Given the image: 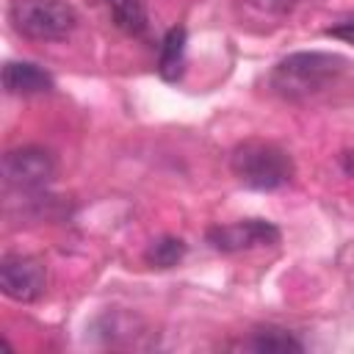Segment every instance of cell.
I'll use <instances>...</instances> for the list:
<instances>
[{
	"instance_id": "cell-1",
	"label": "cell",
	"mask_w": 354,
	"mask_h": 354,
	"mask_svg": "<svg viewBox=\"0 0 354 354\" xmlns=\"http://www.w3.org/2000/svg\"><path fill=\"white\" fill-rule=\"evenodd\" d=\"M268 86L296 105H340L354 100V61L324 50L290 53L271 69Z\"/></svg>"
},
{
	"instance_id": "cell-2",
	"label": "cell",
	"mask_w": 354,
	"mask_h": 354,
	"mask_svg": "<svg viewBox=\"0 0 354 354\" xmlns=\"http://www.w3.org/2000/svg\"><path fill=\"white\" fill-rule=\"evenodd\" d=\"M230 169L243 185L254 191H277L288 185L296 174L293 158L282 147L263 138L241 141L230 152Z\"/></svg>"
},
{
	"instance_id": "cell-3",
	"label": "cell",
	"mask_w": 354,
	"mask_h": 354,
	"mask_svg": "<svg viewBox=\"0 0 354 354\" xmlns=\"http://www.w3.org/2000/svg\"><path fill=\"white\" fill-rule=\"evenodd\" d=\"M8 22L25 39L61 41L77 28L80 17L66 0H11Z\"/></svg>"
},
{
	"instance_id": "cell-4",
	"label": "cell",
	"mask_w": 354,
	"mask_h": 354,
	"mask_svg": "<svg viewBox=\"0 0 354 354\" xmlns=\"http://www.w3.org/2000/svg\"><path fill=\"white\" fill-rule=\"evenodd\" d=\"M282 238L279 227L268 218H241L232 224H216L205 232V241L210 249L232 254V252H249L260 246H277Z\"/></svg>"
},
{
	"instance_id": "cell-5",
	"label": "cell",
	"mask_w": 354,
	"mask_h": 354,
	"mask_svg": "<svg viewBox=\"0 0 354 354\" xmlns=\"http://www.w3.org/2000/svg\"><path fill=\"white\" fill-rule=\"evenodd\" d=\"M55 177V158L44 147H17L3 155V180L17 191H41Z\"/></svg>"
},
{
	"instance_id": "cell-6",
	"label": "cell",
	"mask_w": 354,
	"mask_h": 354,
	"mask_svg": "<svg viewBox=\"0 0 354 354\" xmlns=\"http://www.w3.org/2000/svg\"><path fill=\"white\" fill-rule=\"evenodd\" d=\"M47 268L39 257L30 254H6L0 260V290L22 304L36 301L44 293Z\"/></svg>"
},
{
	"instance_id": "cell-7",
	"label": "cell",
	"mask_w": 354,
	"mask_h": 354,
	"mask_svg": "<svg viewBox=\"0 0 354 354\" xmlns=\"http://www.w3.org/2000/svg\"><path fill=\"white\" fill-rule=\"evenodd\" d=\"M53 86H55L53 75L33 61H6L3 66V88L8 94L30 97V94L53 91Z\"/></svg>"
},
{
	"instance_id": "cell-8",
	"label": "cell",
	"mask_w": 354,
	"mask_h": 354,
	"mask_svg": "<svg viewBox=\"0 0 354 354\" xmlns=\"http://www.w3.org/2000/svg\"><path fill=\"white\" fill-rule=\"evenodd\" d=\"M185 41H188V33L183 25L177 28H169L160 47H158V75L166 80V83H177L183 77V69H185Z\"/></svg>"
},
{
	"instance_id": "cell-9",
	"label": "cell",
	"mask_w": 354,
	"mask_h": 354,
	"mask_svg": "<svg viewBox=\"0 0 354 354\" xmlns=\"http://www.w3.org/2000/svg\"><path fill=\"white\" fill-rule=\"evenodd\" d=\"M241 348H249V351H266V354H285V351H301V340L293 337L288 329L282 326H257L246 340H241Z\"/></svg>"
},
{
	"instance_id": "cell-10",
	"label": "cell",
	"mask_w": 354,
	"mask_h": 354,
	"mask_svg": "<svg viewBox=\"0 0 354 354\" xmlns=\"http://www.w3.org/2000/svg\"><path fill=\"white\" fill-rule=\"evenodd\" d=\"M111 19L119 30H124L127 36H144L149 28V14L144 0H105Z\"/></svg>"
},
{
	"instance_id": "cell-11",
	"label": "cell",
	"mask_w": 354,
	"mask_h": 354,
	"mask_svg": "<svg viewBox=\"0 0 354 354\" xmlns=\"http://www.w3.org/2000/svg\"><path fill=\"white\" fill-rule=\"evenodd\" d=\"M185 249L188 246H185L183 238H177V235H160V238H155L147 246L144 260L152 268H171V266H177L185 257Z\"/></svg>"
},
{
	"instance_id": "cell-12",
	"label": "cell",
	"mask_w": 354,
	"mask_h": 354,
	"mask_svg": "<svg viewBox=\"0 0 354 354\" xmlns=\"http://www.w3.org/2000/svg\"><path fill=\"white\" fill-rule=\"evenodd\" d=\"M243 3L260 14H288L299 0H243Z\"/></svg>"
},
{
	"instance_id": "cell-13",
	"label": "cell",
	"mask_w": 354,
	"mask_h": 354,
	"mask_svg": "<svg viewBox=\"0 0 354 354\" xmlns=\"http://www.w3.org/2000/svg\"><path fill=\"white\" fill-rule=\"evenodd\" d=\"M326 36H335V39H340V41L354 44V17H346V19L335 22L332 28H326Z\"/></svg>"
}]
</instances>
